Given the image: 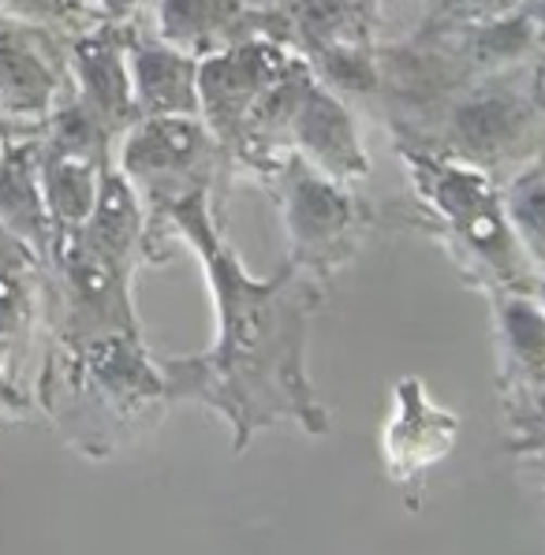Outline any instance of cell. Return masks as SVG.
<instances>
[{
	"mask_svg": "<svg viewBox=\"0 0 545 555\" xmlns=\"http://www.w3.org/2000/svg\"><path fill=\"white\" fill-rule=\"evenodd\" d=\"M157 232L191 246L217 310V339L199 354H157L168 403H199L232 433L240 455L258 433L295 425L306 437H326L333 417L306 370L310 324L329 284L284 261L272 276H254L225 238L217 194L202 191L168 205Z\"/></svg>",
	"mask_w": 545,
	"mask_h": 555,
	"instance_id": "1",
	"label": "cell"
},
{
	"mask_svg": "<svg viewBox=\"0 0 545 555\" xmlns=\"http://www.w3.org/2000/svg\"><path fill=\"white\" fill-rule=\"evenodd\" d=\"M30 396L67 448L90 463H105L147 440L173 406L147 336L124 332L46 339Z\"/></svg>",
	"mask_w": 545,
	"mask_h": 555,
	"instance_id": "2",
	"label": "cell"
},
{
	"mask_svg": "<svg viewBox=\"0 0 545 555\" xmlns=\"http://www.w3.org/2000/svg\"><path fill=\"white\" fill-rule=\"evenodd\" d=\"M396 157L411 186L404 224L419 228L445 250L456 272L479 292H534L538 264L519 243L505 209L500 179L464 157L396 142Z\"/></svg>",
	"mask_w": 545,
	"mask_h": 555,
	"instance_id": "3",
	"label": "cell"
},
{
	"mask_svg": "<svg viewBox=\"0 0 545 555\" xmlns=\"http://www.w3.org/2000/svg\"><path fill=\"white\" fill-rule=\"evenodd\" d=\"M385 127L396 142L464 157L505 183L545 153V53L479 75Z\"/></svg>",
	"mask_w": 545,
	"mask_h": 555,
	"instance_id": "4",
	"label": "cell"
},
{
	"mask_svg": "<svg viewBox=\"0 0 545 555\" xmlns=\"http://www.w3.org/2000/svg\"><path fill=\"white\" fill-rule=\"evenodd\" d=\"M262 183L277 198L284 220L288 261L326 284L359 258L366 235L378 224V212L355 194V183L318 172L295 153H288Z\"/></svg>",
	"mask_w": 545,
	"mask_h": 555,
	"instance_id": "5",
	"label": "cell"
},
{
	"mask_svg": "<svg viewBox=\"0 0 545 555\" xmlns=\"http://www.w3.org/2000/svg\"><path fill=\"white\" fill-rule=\"evenodd\" d=\"M113 165L139 191L153 232L168 205L202 191L217 194L220 176L232 172L225 146L202 116H139L116 142Z\"/></svg>",
	"mask_w": 545,
	"mask_h": 555,
	"instance_id": "6",
	"label": "cell"
},
{
	"mask_svg": "<svg viewBox=\"0 0 545 555\" xmlns=\"http://www.w3.org/2000/svg\"><path fill=\"white\" fill-rule=\"evenodd\" d=\"M131 287L135 272L87 250L79 238H64L46 261V339L142 336Z\"/></svg>",
	"mask_w": 545,
	"mask_h": 555,
	"instance_id": "7",
	"label": "cell"
},
{
	"mask_svg": "<svg viewBox=\"0 0 545 555\" xmlns=\"http://www.w3.org/2000/svg\"><path fill=\"white\" fill-rule=\"evenodd\" d=\"M303 60L295 46L269 34H251L225 49H213L199 64V90H202V119L217 142L228 146L240 134L243 119L254 113L266 90L277 87L288 72Z\"/></svg>",
	"mask_w": 545,
	"mask_h": 555,
	"instance_id": "8",
	"label": "cell"
},
{
	"mask_svg": "<svg viewBox=\"0 0 545 555\" xmlns=\"http://www.w3.org/2000/svg\"><path fill=\"white\" fill-rule=\"evenodd\" d=\"M64 34L0 15V113L12 127L38 131L72 93Z\"/></svg>",
	"mask_w": 545,
	"mask_h": 555,
	"instance_id": "9",
	"label": "cell"
},
{
	"mask_svg": "<svg viewBox=\"0 0 545 555\" xmlns=\"http://www.w3.org/2000/svg\"><path fill=\"white\" fill-rule=\"evenodd\" d=\"M459 425L464 422L456 410L441 406L422 377H400L389 399V417L381 425V463L389 481L400 489L422 481V474L456 451Z\"/></svg>",
	"mask_w": 545,
	"mask_h": 555,
	"instance_id": "10",
	"label": "cell"
},
{
	"mask_svg": "<svg viewBox=\"0 0 545 555\" xmlns=\"http://www.w3.org/2000/svg\"><path fill=\"white\" fill-rule=\"evenodd\" d=\"M497 339V396L505 429L545 391V313L531 292H485Z\"/></svg>",
	"mask_w": 545,
	"mask_h": 555,
	"instance_id": "11",
	"label": "cell"
},
{
	"mask_svg": "<svg viewBox=\"0 0 545 555\" xmlns=\"http://www.w3.org/2000/svg\"><path fill=\"white\" fill-rule=\"evenodd\" d=\"M139 27L127 23L98 20L93 27L79 30L67 41V75H72V93L105 119L116 134L139 119L131 93V64H127V46Z\"/></svg>",
	"mask_w": 545,
	"mask_h": 555,
	"instance_id": "12",
	"label": "cell"
},
{
	"mask_svg": "<svg viewBox=\"0 0 545 555\" xmlns=\"http://www.w3.org/2000/svg\"><path fill=\"white\" fill-rule=\"evenodd\" d=\"M38 336H46V261L0 228V365L23 388Z\"/></svg>",
	"mask_w": 545,
	"mask_h": 555,
	"instance_id": "13",
	"label": "cell"
},
{
	"mask_svg": "<svg viewBox=\"0 0 545 555\" xmlns=\"http://www.w3.org/2000/svg\"><path fill=\"white\" fill-rule=\"evenodd\" d=\"M288 146L310 168L340 179V183H363L370 176V153L359 139L352 101L314 79L303 93L295 119L288 127Z\"/></svg>",
	"mask_w": 545,
	"mask_h": 555,
	"instance_id": "14",
	"label": "cell"
},
{
	"mask_svg": "<svg viewBox=\"0 0 545 555\" xmlns=\"http://www.w3.org/2000/svg\"><path fill=\"white\" fill-rule=\"evenodd\" d=\"M127 64L139 116H202V56L165 41L153 27H139L127 46Z\"/></svg>",
	"mask_w": 545,
	"mask_h": 555,
	"instance_id": "15",
	"label": "cell"
},
{
	"mask_svg": "<svg viewBox=\"0 0 545 555\" xmlns=\"http://www.w3.org/2000/svg\"><path fill=\"white\" fill-rule=\"evenodd\" d=\"M0 228L41 261L56 254V228L49 217L38 176V131H20L0 139Z\"/></svg>",
	"mask_w": 545,
	"mask_h": 555,
	"instance_id": "16",
	"label": "cell"
},
{
	"mask_svg": "<svg viewBox=\"0 0 545 555\" xmlns=\"http://www.w3.org/2000/svg\"><path fill=\"white\" fill-rule=\"evenodd\" d=\"M113 165H98L90 157H79V153H64L41 142L38 134V176H41V194H46L49 217H53L56 238L75 235L83 224H87L93 202H98L101 191V176ZM56 243V246H61Z\"/></svg>",
	"mask_w": 545,
	"mask_h": 555,
	"instance_id": "17",
	"label": "cell"
},
{
	"mask_svg": "<svg viewBox=\"0 0 545 555\" xmlns=\"http://www.w3.org/2000/svg\"><path fill=\"white\" fill-rule=\"evenodd\" d=\"M500 194H505V209L523 250L538 269H545V153L508 176L500 183Z\"/></svg>",
	"mask_w": 545,
	"mask_h": 555,
	"instance_id": "18",
	"label": "cell"
},
{
	"mask_svg": "<svg viewBox=\"0 0 545 555\" xmlns=\"http://www.w3.org/2000/svg\"><path fill=\"white\" fill-rule=\"evenodd\" d=\"M0 15L27 23V27L64 34V38H75L101 20L98 0H0Z\"/></svg>",
	"mask_w": 545,
	"mask_h": 555,
	"instance_id": "19",
	"label": "cell"
},
{
	"mask_svg": "<svg viewBox=\"0 0 545 555\" xmlns=\"http://www.w3.org/2000/svg\"><path fill=\"white\" fill-rule=\"evenodd\" d=\"M34 396L30 388H23L20 380L8 377V370L0 365V422H23L34 414Z\"/></svg>",
	"mask_w": 545,
	"mask_h": 555,
	"instance_id": "20",
	"label": "cell"
},
{
	"mask_svg": "<svg viewBox=\"0 0 545 555\" xmlns=\"http://www.w3.org/2000/svg\"><path fill=\"white\" fill-rule=\"evenodd\" d=\"M101 20L127 23V27H150L153 0H98Z\"/></svg>",
	"mask_w": 545,
	"mask_h": 555,
	"instance_id": "21",
	"label": "cell"
},
{
	"mask_svg": "<svg viewBox=\"0 0 545 555\" xmlns=\"http://www.w3.org/2000/svg\"><path fill=\"white\" fill-rule=\"evenodd\" d=\"M527 8H531V15L538 20V27H542V38H545V0H523Z\"/></svg>",
	"mask_w": 545,
	"mask_h": 555,
	"instance_id": "22",
	"label": "cell"
},
{
	"mask_svg": "<svg viewBox=\"0 0 545 555\" xmlns=\"http://www.w3.org/2000/svg\"><path fill=\"white\" fill-rule=\"evenodd\" d=\"M534 302L542 306V313H545V269H538V280H534Z\"/></svg>",
	"mask_w": 545,
	"mask_h": 555,
	"instance_id": "23",
	"label": "cell"
},
{
	"mask_svg": "<svg viewBox=\"0 0 545 555\" xmlns=\"http://www.w3.org/2000/svg\"><path fill=\"white\" fill-rule=\"evenodd\" d=\"M8 134H20L15 127H0V139H8Z\"/></svg>",
	"mask_w": 545,
	"mask_h": 555,
	"instance_id": "24",
	"label": "cell"
},
{
	"mask_svg": "<svg viewBox=\"0 0 545 555\" xmlns=\"http://www.w3.org/2000/svg\"><path fill=\"white\" fill-rule=\"evenodd\" d=\"M0 127H12V124H8V119H4V113H0ZM15 131H23V127H15Z\"/></svg>",
	"mask_w": 545,
	"mask_h": 555,
	"instance_id": "25",
	"label": "cell"
}]
</instances>
